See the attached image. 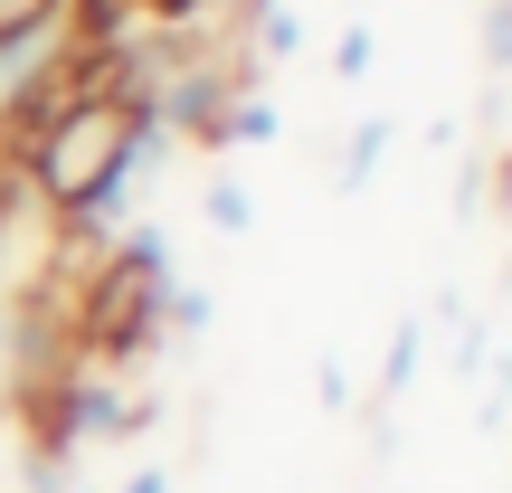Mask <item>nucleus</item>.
Wrapping results in <instances>:
<instances>
[{
    "label": "nucleus",
    "mask_w": 512,
    "mask_h": 493,
    "mask_svg": "<svg viewBox=\"0 0 512 493\" xmlns=\"http://www.w3.org/2000/svg\"><path fill=\"white\" fill-rule=\"evenodd\" d=\"M332 57H342V76H361L370 67V29H342V48H332Z\"/></svg>",
    "instance_id": "39448f33"
},
{
    "label": "nucleus",
    "mask_w": 512,
    "mask_h": 493,
    "mask_svg": "<svg viewBox=\"0 0 512 493\" xmlns=\"http://www.w3.org/2000/svg\"><path fill=\"white\" fill-rule=\"evenodd\" d=\"M418 380V323H399V351H389V389Z\"/></svg>",
    "instance_id": "20e7f679"
},
{
    "label": "nucleus",
    "mask_w": 512,
    "mask_h": 493,
    "mask_svg": "<svg viewBox=\"0 0 512 493\" xmlns=\"http://www.w3.org/2000/svg\"><path fill=\"white\" fill-rule=\"evenodd\" d=\"M67 10H86V0H0V38L38 29V19H67Z\"/></svg>",
    "instance_id": "7ed1b4c3"
},
{
    "label": "nucleus",
    "mask_w": 512,
    "mask_h": 493,
    "mask_svg": "<svg viewBox=\"0 0 512 493\" xmlns=\"http://www.w3.org/2000/svg\"><path fill=\"white\" fill-rule=\"evenodd\" d=\"M380 152H389V124H361V133H351V152H342V190H361Z\"/></svg>",
    "instance_id": "f03ea898"
},
{
    "label": "nucleus",
    "mask_w": 512,
    "mask_h": 493,
    "mask_svg": "<svg viewBox=\"0 0 512 493\" xmlns=\"http://www.w3.org/2000/svg\"><path fill=\"white\" fill-rule=\"evenodd\" d=\"M200 209H209V228H228V238H238V228L256 219V200H247V181H209V200H200Z\"/></svg>",
    "instance_id": "f257e3e1"
},
{
    "label": "nucleus",
    "mask_w": 512,
    "mask_h": 493,
    "mask_svg": "<svg viewBox=\"0 0 512 493\" xmlns=\"http://www.w3.org/2000/svg\"><path fill=\"white\" fill-rule=\"evenodd\" d=\"M124 493H171V475H162V465H143V475H124Z\"/></svg>",
    "instance_id": "423d86ee"
},
{
    "label": "nucleus",
    "mask_w": 512,
    "mask_h": 493,
    "mask_svg": "<svg viewBox=\"0 0 512 493\" xmlns=\"http://www.w3.org/2000/svg\"><path fill=\"white\" fill-rule=\"evenodd\" d=\"M494 190H503V219H512V143H503V181Z\"/></svg>",
    "instance_id": "0eeeda50"
}]
</instances>
